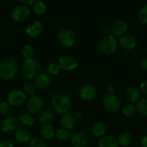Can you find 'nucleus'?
<instances>
[{"mask_svg": "<svg viewBox=\"0 0 147 147\" xmlns=\"http://www.w3.org/2000/svg\"><path fill=\"white\" fill-rule=\"evenodd\" d=\"M51 103L53 108L59 113H67L71 107V100L66 93L59 92L52 96Z\"/></svg>", "mask_w": 147, "mask_h": 147, "instance_id": "1", "label": "nucleus"}, {"mask_svg": "<svg viewBox=\"0 0 147 147\" xmlns=\"http://www.w3.org/2000/svg\"><path fill=\"white\" fill-rule=\"evenodd\" d=\"M18 71V65L13 59H7L0 63V77L5 80L14 78Z\"/></svg>", "mask_w": 147, "mask_h": 147, "instance_id": "2", "label": "nucleus"}, {"mask_svg": "<svg viewBox=\"0 0 147 147\" xmlns=\"http://www.w3.org/2000/svg\"><path fill=\"white\" fill-rule=\"evenodd\" d=\"M40 70V65L38 62L34 58L25 60L22 67V73L24 78L32 80L36 77Z\"/></svg>", "mask_w": 147, "mask_h": 147, "instance_id": "3", "label": "nucleus"}, {"mask_svg": "<svg viewBox=\"0 0 147 147\" xmlns=\"http://www.w3.org/2000/svg\"><path fill=\"white\" fill-rule=\"evenodd\" d=\"M117 40L114 35L108 34L101 40L99 42V50L104 54H112L117 48Z\"/></svg>", "mask_w": 147, "mask_h": 147, "instance_id": "4", "label": "nucleus"}, {"mask_svg": "<svg viewBox=\"0 0 147 147\" xmlns=\"http://www.w3.org/2000/svg\"><path fill=\"white\" fill-rule=\"evenodd\" d=\"M26 93L21 90H13L7 95V103L10 106H18L26 100Z\"/></svg>", "mask_w": 147, "mask_h": 147, "instance_id": "5", "label": "nucleus"}, {"mask_svg": "<svg viewBox=\"0 0 147 147\" xmlns=\"http://www.w3.org/2000/svg\"><path fill=\"white\" fill-rule=\"evenodd\" d=\"M58 39L61 44L64 47H71L76 42L75 34L70 30L64 29L60 31L58 35Z\"/></svg>", "mask_w": 147, "mask_h": 147, "instance_id": "6", "label": "nucleus"}, {"mask_svg": "<svg viewBox=\"0 0 147 147\" xmlns=\"http://www.w3.org/2000/svg\"><path fill=\"white\" fill-rule=\"evenodd\" d=\"M102 104L105 109L110 112H115L119 109L120 102L114 94H108L104 97Z\"/></svg>", "mask_w": 147, "mask_h": 147, "instance_id": "7", "label": "nucleus"}, {"mask_svg": "<svg viewBox=\"0 0 147 147\" xmlns=\"http://www.w3.org/2000/svg\"><path fill=\"white\" fill-rule=\"evenodd\" d=\"M30 11L29 8L24 5L17 6L13 9L11 17L16 22H24L30 16Z\"/></svg>", "mask_w": 147, "mask_h": 147, "instance_id": "8", "label": "nucleus"}, {"mask_svg": "<svg viewBox=\"0 0 147 147\" xmlns=\"http://www.w3.org/2000/svg\"><path fill=\"white\" fill-rule=\"evenodd\" d=\"M60 69L65 71H72L77 67V61L73 57L69 55L62 56L59 58L58 62Z\"/></svg>", "mask_w": 147, "mask_h": 147, "instance_id": "9", "label": "nucleus"}, {"mask_svg": "<svg viewBox=\"0 0 147 147\" xmlns=\"http://www.w3.org/2000/svg\"><path fill=\"white\" fill-rule=\"evenodd\" d=\"M43 106V99L38 96H32L27 103V108L31 113H37L42 110Z\"/></svg>", "mask_w": 147, "mask_h": 147, "instance_id": "10", "label": "nucleus"}, {"mask_svg": "<svg viewBox=\"0 0 147 147\" xmlns=\"http://www.w3.org/2000/svg\"><path fill=\"white\" fill-rule=\"evenodd\" d=\"M19 120L14 116L6 117L1 123V129L4 133H11L14 131L18 126Z\"/></svg>", "mask_w": 147, "mask_h": 147, "instance_id": "11", "label": "nucleus"}, {"mask_svg": "<svg viewBox=\"0 0 147 147\" xmlns=\"http://www.w3.org/2000/svg\"><path fill=\"white\" fill-rule=\"evenodd\" d=\"M97 93V90L96 87L91 84L82 86V88L79 90V96L81 98L86 101L92 100L96 96Z\"/></svg>", "mask_w": 147, "mask_h": 147, "instance_id": "12", "label": "nucleus"}, {"mask_svg": "<svg viewBox=\"0 0 147 147\" xmlns=\"http://www.w3.org/2000/svg\"><path fill=\"white\" fill-rule=\"evenodd\" d=\"M43 24L39 21L31 22L26 27V33L30 37L35 38L39 37L43 31Z\"/></svg>", "mask_w": 147, "mask_h": 147, "instance_id": "13", "label": "nucleus"}, {"mask_svg": "<svg viewBox=\"0 0 147 147\" xmlns=\"http://www.w3.org/2000/svg\"><path fill=\"white\" fill-rule=\"evenodd\" d=\"M120 45L125 50H132L136 45V41L132 35L129 34H124L119 38Z\"/></svg>", "mask_w": 147, "mask_h": 147, "instance_id": "14", "label": "nucleus"}, {"mask_svg": "<svg viewBox=\"0 0 147 147\" xmlns=\"http://www.w3.org/2000/svg\"><path fill=\"white\" fill-rule=\"evenodd\" d=\"M71 142L74 147H86L87 146V137L82 132H76L72 135Z\"/></svg>", "mask_w": 147, "mask_h": 147, "instance_id": "15", "label": "nucleus"}, {"mask_svg": "<svg viewBox=\"0 0 147 147\" xmlns=\"http://www.w3.org/2000/svg\"><path fill=\"white\" fill-rule=\"evenodd\" d=\"M51 82L50 76L46 73H42L39 75L35 81V85L40 90H44L49 86Z\"/></svg>", "mask_w": 147, "mask_h": 147, "instance_id": "16", "label": "nucleus"}, {"mask_svg": "<svg viewBox=\"0 0 147 147\" xmlns=\"http://www.w3.org/2000/svg\"><path fill=\"white\" fill-rule=\"evenodd\" d=\"M14 136H15V139H17V142L22 144L27 143L31 139L30 132L27 129H24V128L17 129L14 134Z\"/></svg>", "mask_w": 147, "mask_h": 147, "instance_id": "17", "label": "nucleus"}, {"mask_svg": "<svg viewBox=\"0 0 147 147\" xmlns=\"http://www.w3.org/2000/svg\"><path fill=\"white\" fill-rule=\"evenodd\" d=\"M127 27L128 26L125 22L122 20H118L113 24L112 28H111V31H112V34L115 35L121 36L125 34V31L127 30Z\"/></svg>", "mask_w": 147, "mask_h": 147, "instance_id": "18", "label": "nucleus"}, {"mask_svg": "<svg viewBox=\"0 0 147 147\" xmlns=\"http://www.w3.org/2000/svg\"><path fill=\"white\" fill-rule=\"evenodd\" d=\"M125 96L127 99L131 103H135L139 100L140 97H141V93H140L139 90L137 88L134 86L128 88L125 92Z\"/></svg>", "mask_w": 147, "mask_h": 147, "instance_id": "19", "label": "nucleus"}, {"mask_svg": "<svg viewBox=\"0 0 147 147\" xmlns=\"http://www.w3.org/2000/svg\"><path fill=\"white\" fill-rule=\"evenodd\" d=\"M54 119V113L52 111L48 110V109H45L39 116V120L42 123L44 124H49L51 121H53Z\"/></svg>", "mask_w": 147, "mask_h": 147, "instance_id": "20", "label": "nucleus"}, {"mask_svg": "<svg viewBox=\"0 0 147 147\" xmlns=\"http://www.w3.org/2000/svg\"><path fill=\"white\" fill-rule=\"evenodd\" d=\"M61 122L63 127L66 129H71L75 124V119L71 113H65L62 116Z\"/></svg>", "mask_w": 147, "mask_h": 147, "instance_id": "21", "label": "nucleus"}, {"mask_svg": "<svg viewBox=\"0 0 147 147\" xmlns=\"http://www.w3.org/2000/svg\"><path fill=\"white\" fill-rule=\"evenodd\" d=\"M118 142L112 136H105L99 142V147H118Z\"/></svg>", "mask_w": 147, "mask_h": 147, "instance_id": "22", "label": "nucleus"}, {"mask_svg": "<svg viewBox=\"0 0 147 147\" xmlns=\"http://www.w3.org/2000/svg\"><path fill=\"white\" fill-rule=\"evenodd\" d=\"M55 131L53 126L50 124H44L40 129V135L45 139H50L53 137Z\"/></svg>", "mask_w": 147, "mask_h": 147, "instance_id": "23", "label": "nucleus"}, {"mask_svg": "<svg viewBox=\"0 0 147 147\" xmlns=\"http://www.w3.org/2000/svg\"><path fill=\"white\" fill-rule=\"evenodd\" d=\"M106 129V126H105V123H102V122H99V123H97L94 125L93 127H92V131L94 136H97V137H99V136H102V135L105 134Z\"/></svg>", "mask_w": 147, "mask_h": 147, "instance_id": "24", "label": "nucleus"}, {"mask_svg": "<svg viewBox=\"0 0 147 147\" xmlns=\"http://www.w3.org/2000/svg\"><path fill=\"white\" fill-rule=\"evenodd\" d=\"M18 120L24 126H31L34 123L33 116L28 113H23L20 115L18 118Z\"/></svg>", "mask_w": 147, "mask_h": 147, "instance_id": "25", "label": "nucleus"}, {"mask_svg": "<svg viewBox=\"0 0 147 147\" xmlns=\"http://www.w3.org/2000/svg\"><path fill=\"white\" fill-rule=\"evenodd\" d=\"M132 140V136L130 134L123 133L120 136L119 139H118V144L122 147H127L131 145Z\"/></svg>", "mask_w": 147, "mask_h": 147, "instance_id": "26", "label": "nucleus"}, {"mask_svg": "<svg viewBox=\"0 0 147 147\" xmlns=\"http://www.w3.org/2000/svg\"><path fill=\"white\" fill-rule=\"evenodd\" d=\"M33 11L36 14L38 15H41V14H44L46 11V7L44 3L41 1H35L33 5Z\"/></svg>", "mask_w": 147, "mask_h": 147, "instance_id": "27", "label": "nucleus"}, {"mask_svg": "<svg viewBox=\"0 0 147 147\" xmlns=\"http://www.w3.org/2000/svg\"><path fill=\"white\" fill-rule=\"evenodd\" d=\"M136 110L141 114L147 116V99L142 98L137 102Z\"/></svg>", "mask_w": 147, "mask_h": 147, "instance_id": "28", "label": "nucleus"}, {"mask_svg": "<svg viewBox=\"0 0 147 147\" xmlns=\"http://www.w3.org/2000/svg\"><path fill=\"white\" fill-rule=\"evenodd\" d=\"M21 55L24 57L25 60H28V59L32 58L33 55V50L32 47L29 45H25L22 46L21 48Z\"/></svg>", "mask_w": 147, "mask_h": 147, "instance_id": "29", "label": "nucleus"}, {"mask_svg": "<svg viewBox=\"0 0 147 147\" xmlns=\"http://www.w3.org/2000/svg\"><path fill=\"white\" fill-rule=\"evenodd\" d=\"M136 111V108L134 106L133 104H127L122 109V113L125 115V116H133L135 113Z\"/></svg>", "mask_w": 147, "mask_h": 147, "instance_id": "30", "label": "nucleus"}, {"mask_svg": "<svg viewBox=\"0 0 147 147\" xmlns=\"http://www.w3.org/2000/svg\"><path fill=\"white\" fill-rule=\"evenodd\" d=\"M56 136L59 140L66 141L70 138V134L66 129H59L56 131Z\"/></svg>", "mask_w": 147, "mask_h": 147, "instance_id": "31", "label": "nucleus"}, {"mask_svg": "<svg viewBox=\"0 0 147 147\" xmlns=\"http://www.w3.org/2000/svg\"><path fill=\"white\" fill-rule=\"evenodd\" d=\"M138 18L143 24H147V4L140 9L138 13Z\"/></svg>", "mask_w": 147, "mask_h": 147, "instance_id": "32", "label": "nucleus"}, {"mask_svg": "<svg viewBox=\"0 0 147 147\" xmlns=\"http://www.w3.org/2000/svg\"><path fill=\"white\" fill-rule=\"evenodd\" d=\"M29 147H47L43 139L38 137L33 138L29 144Z\"/></svg>", "mask_w": 147, "mask_h": 147, "instance_id": "33", "label": "nucleus"}, {"mask_svg": "<svg viewBox=\"0 0 147 147\" xmlns=\"http://www.w3.org/2000/svg\"><path fill=\"white\" fill-rule=\"evenodd\" d=\"M60 67L58 63H50L47 67V72L49 75H56L59 73Z\"/></svg>", "mask_w": 147, "mask_h": 147, "instance_id": "34", "label": "nucleus"}, {"mask_svg": "<svg viewBox=\"0 0 147 147\" xmlns=\"http://www.w3.org/2000/svg\"><path fill=\"white\" fill-rule=\"evenodd\" d=\"M24 93H26V95H29V96H34V94L36 92L35 87L33 84L32 83H27L24 86Z\"/></svg>", "mask_w": 147, "mask_h": 147, "instance_id": "35", "label": "nucleus"}, {"mask_svg": "<svg viewBox=\"0 0 147 147\" xmlns=\"http://www.w3.org/2000/svg\"><path fill=\"white\" fill-rule=\"evenodd\" d=\"M10 106L7 102H1L0 103V115H5L10 111Z\"/></svg>", "mask_w": 147, "mask_h": 147, "instance_id": "36", "label": "nucleus"}, {"mask_svg": "<svg viewBox=\"0 0 147 147\" xmlns=\"http://www.w3.org/2000/svg\"><path fill=\"white\" fill-rule=\"evenodd\" d=\"M0 147H14V144L10 140H3L0 142Z\"/></svg>", "mask_w": 147, "mask_h": 147, "instance_id": "37", "label": "nucleus"}, {"mask_svg": "<svg viewBox=\"0 0 147 147\" xmlns=\"http://www.w3.org/2000/svg\"><path fill=\"white\" fill-rule=\"evenodd\" d=\"M140 89H141V92L145 95H147V80L144 81L143 83H141L140 85Z\"/></svg>", "mask_w": 147, "mask_h": 147, "instance_id": "38", "label": "nucleus"}, {"mask_svg": "<svg viewBox=\"0 0 147 147\" xmlns=\"http://www.w3.org/2000/svg\"><path fill=\"white\" fill-rule=\"evenodd\" d=\"M20 3H22V4L24 6H30L32 4H34L35 1L34 0H20Z\"/></svg>", "mask_w": 147, "mask_h": 147, "instance_id": "39", "label": "nucleus"}, {"mask_svg": "<svg viewBox=\"0 0 147 147\" xmlns=\"http://www.w3.org/2000/svg\"><path fill=\"white\" fill-rule=\"evenodd\" d=\"M141 147H147V136H144L141 139Z\"/></svg>", "mask_w": 147, "mask_h": 147, "instance_id": "40", "label": "nucleus"}, {"mask_svg": "<svg viewBox=\"0 0 147 147\" xmlns=\"http://www.w3.org/2000/svg\"><path fill=\"white\" fill-rule=\"evenodd\" d=\"M141 65H142V67H144V70H145L146 71H147V57H146L145 59H144V60H142Z\"/></svg>", "mask_w": 147, "mask_h": 147, "instance_id": "41", "label": "nucleus"}]
</instances>
